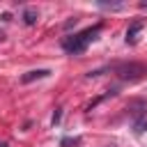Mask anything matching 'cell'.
Listing matches in <instances>:
<instances>
[{
    "mask_svg": "<svg viewBox=\"0 0 147 147\" xmlns=\"http://www.w3.org/2000/svg\"><path fill=\"white\" fill-rule=\"evenodd\" d=\"M0 147H7V145H0Z\"/></svg>",
    "mask_w": 147,
    "mask_h": 147,
    "instance_id": "7",
    "label": "cell"
},
{
    "mask_svg": "<svg viewBox=\"0 0 147 147\" xmlns=\"http://www.w3.org/2000/svg\"><path fill=\"white\" fill-rule=\"evenodd\" d=\"M51 71L48 69H34V71H28L21 76V83H32V80H39V78H46Z\"/></svg>",
    "mask_w": 147,
    "mask_h": 147,
    "instance_id": "3",
    "label": "cell"
},
{
    "mask_svg": "<svg viewBox=\"0 0 147 147\" xmlns=\"http://www.w3.org/2000/svg\"><path fill=\"white\" fill-rule=\"evenodd\" d=\"M133 129H136V133H142V131L147 129V115H142V117H138V119L133 122Z\"/></svg>",
    "mask_w": 147,
    "mask_h": 147,
    "instance_id": "6",
    "label": "cell"
},
{
    "mask_svg": "<svg viewBox=\"0 0 147 147\" xmlns=\"http://www.w3.org/2000/svg\"><path fill=\"white\" fill-rule=\"evenodd\" d=\"M99 30H101V28L94 25V28H87V30L74 34V37H67V39L62 41V48H64L67 53H74V55H76V53H83V51L87 48V44L99 37Z\"/></svg>",
    "mask_w": 147,
    "mask_h": 147,
    "instance_id": "1",
    "label": "cell"
},
{
    "mask_svg": "<svg viewBox=\"0 0 147 147\" xmlns=\"http://www.w3.org/2000/svg\"><path fill=\"white\" fill-rule=\"evenodd\" d=\"M142 30V23L140 21H136V23H131L129 25V30H126V44H136V39H138V32Z\"/></svg>",
    "mask_w": 147,
    "mask_h": 147,
    "instance_id": "4",
    "label": "cell"
},
{
    "mask_svg": "<svg viewBox=\"0 0 147 147\" xmlns=\"http://www.w3.org/2000/svg\"><path fill=\"white\" fill-rule=\"evenodd\" d=\"M115 74L122 78V80H138L147 74V67L145 64H138V62H124V64H117L115 67Z\"/></svg>",
    "mask_w": 147,
    "mask_h": 147,
    "instance_id": "2",
    "label": "cell"
},
{
    "mask_svg": "<svg viewBox=\"0 0 147 147\" xmlns=\"http://www.w3.org/2000/svg\"><path fill=\"white\" fill-rule=\"evenodd\" d=\"M37 18H39V14H37V9H25V11H23V21H25L28 25H32V23H37Z\"/></svg>",
    "mask_w": 147,
    "mask_h": 147,
    "instance_id": "5",
    "label": "cell"
}]
</instances>
